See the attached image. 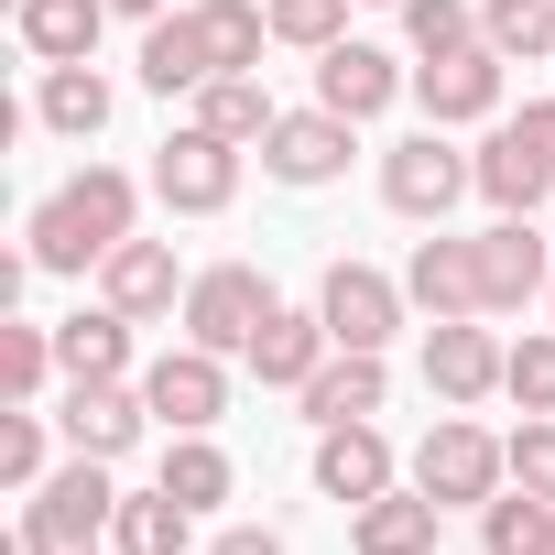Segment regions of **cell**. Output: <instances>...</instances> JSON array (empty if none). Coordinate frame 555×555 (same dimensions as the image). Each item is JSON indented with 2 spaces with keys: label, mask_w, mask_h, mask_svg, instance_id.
I'll return each instance as SVG.
<instances>
[{
  "label": "cell",
  "mask_w": 555,
  "mask_h": 555,
  "mask_svg": "<svg viewBox=\"0 0 555 555\" xmlns=\"http://www.w3.org/2000/svg\"><path fill=\"white\" fill-rule=\"evenodd\" d=\"M109 533H44V522H23V555H99Z\"/></svg>",
  "instance_id": "f35d334b"
},
{
  "label": "cell",
  "mask_w": 555,
  "mask_h": 555,
  "mask_svg": "<svg viewBox=\"0 0 555 555\" xmlns=\"http://www.w3.org/2000/svg\"><path fill=\"white\" fill-rule=\"evenodd\" d=\"M544 555H555V544H544Z\"/></svg>",
  "instance_id": "ee69618b"
},
{
  "label": "cell",
  "mask_w": 555,
  "mask_h": 555,
  "mask_svg": "<svg viewBox=\"0 0 555 555\" xmlns=\"http://www.w3.org/2000/svg\"><path fill=\"white\" fill-rule=\"evenodd\" d=\"M522 131H533V142L555 153V99H533V109H522Z\"/></svg>",
  "instance_id": "ab89813d"
},
{
  "label": "cell",
  "mask_w": 555,
  "mask_h": 555,
  "mask_svg": "<svg viewBox=\"0 0 555 555\" xmlns=\"http://www.w3.org/2000/svg\"><path fill=\"white\" fill-rule=\"evenodd\" d=\"M23 522H44V533H109V522H120L109 457H77V447H66V468H44V479L23 490Z\"/></svg>",
  "instance_id": "5bb4252c"
},
{
  "label": "cell",
  "mask_w": 555,
  "mask_h": 555,
  "mask_svg": "<svg viewBox=\"0 0 555 555\" xmlns=\"http://www.w3.org/2000/svg\"><path fill=\"white\" fill-rule=\"evenodd\" d=\"M99 23H109V0H12V34H23L34 66H88Z\"/></svg>",
  "instance_id": "44dd1931"
},
{
  "label": "cell",
  "mask_w": 555,
  "mask_h": 555,
  "mask_svg": "<svg viewBox=\"0 0 555 555\" xmlns=\"http://www.w3.org/2000/svg\"><path fill=\"white\" fill-rule=\"evenodd\" d=\"M501 392H512L522 414H555V338H544V327H522V338H512V371H501Z\"/></svg>",
  "instance_id": "e575fe53"
},
{
  "label": "cell",
  "mask_w": 555,
  "mask_h": 555,
  "mask_svg": "<svg viewBox=\"0 0 555 555\" xmlns=\"http://www.w3.org/2000/svg\"><path fill=\"white\" fill-rule=\"evenodd\" d=\"M164 490H175L185 512H218V501L240 490V468H229L207 436H175V447H164Z\"/></svg>",
  "instance_id": "f546056e"
},
{
  "label": "cell",
  "mask_w": 555,
  "mask_h": 555,
  "mask_svg": "<svg viewBox=\"0 0 555 555\" xmlns=\"http://www.w3.org/2000/svg\"><path fill=\"white\" fill-rule=\"evenodd\" d=\"M109 12H131V23H164V0H109Z\"/></svg>",
  "instance_id": "60d3db41"
},
{
  "label": "cell",
  "mask_w": 555,
  "mask_h": 555,
  "mask_svg": "<svg viewBox=\"0 0 555 555\" xmlns=\"http://www.w3.org/2000/svg\"><path fill=\"white\" fill-rule=\"evenodd\" d=\"M479 544H490V555H544V544H555V501H533V490L479 501Z\"/></svg>",
  "instance_id": "4dcf8cb0"
},
{
  "label": "cell",
  "mask_w": 555,
  "mask_h": 555,
  "mask_svg": "<svg viewBox=\"0 0 555 555\" xmlns=\"http://www.w3.org/2000/svg\"><path fill=\"white\" fill-rule=\"evenodd\" d=\"M142 425H153L142 382H66V403H55V436H66L77 457H109V468L142 447Z\"/></svg>",
  "instance_id": "30bf717a"
},
{
  "label": "cell",
  "mask_w": 555,
  "mask_h": 555,
  "mask_svg": "<svg viewBox=\"0 0 555 555\" xmlns=\"http://www.w3.org/2000/svg\"><path fill=\"white\" fill-rule=\"evenodd\" d=\"M196 34H207L218 77H261V44H272V12H261V0H196Z\"/></svg>",
  "instance_id": "f1b7e54d"
},
{
  "label": "cell",
  "mask_w": 555,
  "mask_h": 555,
  "mask_svg": "<svg viewBox=\"0 0 555 555\" xmlns=\"http://www.w3.org/2000/svg\"><path fill=\"white\" fill-rule=\"evenodd\" d=\"M501 447H512V490L555 501V414H522V436H501Z\"/></svg>",
  "instance_id": "8d00e7d4"
},
{
  "label": "cell",
  "mask_w": 555,
  "mask_h": 555,
  "mask_svg": "<svg viewBox=\"0 0 555 555\" xmlns=\"http://www.w3.org/2000/svg\"><path fill=\"white\" fill-rule=\"evenodd\" d=\"M403 88H414V77H403V66H392L382 44H349V34H338V44L317 55V99H327L338 120H382V109H392Z\"/></svg>",
  "instance_id": "2e32d148"
},
{
  "label": "cell",
  "mask_w": 555,
  "mask_h": 555,
  "mask_svg": "<svg viewBox=\"0 0 555 555\" xmlns=\"http://www.w3.org/2000/svg\"><path fill=\"white\" fill-rule=\"evenodd\" d=\"M153 196L175 207V218H218L229 196H240V142H218V131H175L164 153H153Z\"/></svg>",
  "instance_id": "5b68a950"
},
{
  "label": "cell",
  "mask_w": 555,
  "mask_h": 555,
  "mask_svg": "<svg viewBox=\"0 0 555 555\" xmlns=\"http://www.w3.org/2000/svg\"><path fill=\"white\" fill-rule=\"evenodd\" d=\"M207 77H218V55H207L196 12H164V23H142V88H153V99H196Z\"/></svg>",
  "instance_id": "7402d4cb"
},
{
  "label": "cell",
  "mask_w": 555,
  "mask_h": 555,
  "mask_svg": "<svg viewBox=\"0 0 555 555\" xmlns=\"http://www.w3.org/2000/svg\"><path fill=\"white\" fill-rule=\"evenodd\" d=\"M501 55L490 44H457V55H414V99H425V120L436 131H457V120H490L501 109Z\"/></svg>",
  "instance_id": "4fadbf2b"
},
{
  "label": "cell",
  "mask_w": 555,
  "mask_h": 555,
  "mask_svg": "<svg viewBox=\"0 0 555 555\" xmlns=\"http://www.w3.org/2000/svg\"><path fill=\"white\" fill-rule=\"evenodd\" d=\"M142 403H153V425H164V436H207V425L229 414V360L185 338V349H164V360L142 371Z\"/></svg>",
  "instance_id": "8992f818"
},
{
  "label": "cell",
  "mask_w": 555,
  "mask_h": 555,
  "mask_svg": "<svg viewBox=\"0 0 555 555\" xmlns=\"http://www.w3.org/2000/svg\"><path fill=\"white\" fill-rule=\"evenodd\" d=\"M349 153H360V120H338V109L317 99V109H284V120H272L261 175H272V185H338Z\"/></svg>",
  "instance_id": "52a82bcc"
},
{
  "label": "cell",
  "mask_w": 555,
  "mask_h": 555,
  "mask_svg": "<svg viewBox=\"0 0 555 555\" xmlns=\"http://www.w3.org/2000/svg\"><path fill=\"white\" fill-rule=\"evenodd\" d=\"M261 12H272V44H306V55L349 34V0H261Z\"/></svg>",
  "instance_id": "836d02e7"
},
{
  "label": "cell",
  "mask_w": 555,
  "mask_h": 555,
  "mask_svg": "<svg viewBox=\"0 0 555 555\" xmlns=\"http://www.w3.org/2000/svg\"><path fill=\"white\" fill-rule=\"evenodd\" d=\"M544 306H555V284H544Z\"/></svg>",
  "instance_id": "b9f144b4"
},
{
  "label": "cell",
  "mask_w": 555,
  "mask_h": 555,
  "mask_svg": "<svg viewBox=\"0 0 555 555\" xmlns=\"http://www.w3.org/2000/svg\"><path fill=\"white\" fill-rule=\"evenodd\" d=\"M55 360H66V382H131V317L120 306H77L55 327Z\"/></svg>",
  "instance_id": "d4e9b609"
},
{
  "label": "cell",
  "mask_w": 555,
  "mask_h": 555,
  "mask_svg": "<svg viewBox=\"0 0 555 555\" xmlns=\"http://www.w3.org/2000/svg\"><path fill=\"white\" fill-rule=\"evenodd\" d=\"M403 306H414V295L392 284V272H371V261H327V284H317V317H327L338 349H392Z\"/></svg>",
  "instance_id": "ba28073f"
},
{
  "label": "cell",
  "mask_w": 555,
  "mask_h": 555,
  "mask_svg": "<svg viewBox=\"0 0 555 555\" xmlns=\"http://www.w3.org/2000/svg\"><path fill=\"white\" fill-rule=\"evenodd\" d=\"M544 284H555V229H533V218H490V229H479V306L512 317V306H533Z\"/></svg>",
  "instance_id": "7c38bea8"
},
{
  "label": "cell",
  "mask_w": 555,
  "mask_h": 555,
  "mask_svg": "<svg viewBox=\"0 0 555 555\" xmlns=\"http://www.w3.org/2000/svg\"><path fill=\"white\" fill-rule=\"evenodd\" d=\"M185 284L196 272H175V240H120L109 261H99V306H120L131 327H153V317H185Z\"/></svg>",
  "instance_id": "8fae6325"
},
{
  "label": "cell",
  "mask_w": 555,
  "mask_h": 555,
  "mask_svg": "<svg viewBox=\"0 0 555 555\" xmlns=\"http://www.w3.org/2000/svg\"><path fill=\"white\" fill-rule=\"evenodd\" d=\"M120 555H196V512L153 479V490H120V522H109Z\"/></svg>",
  "instance_id": "484cf974"
},
{
  "label": "cell",
  "mask_w": 555,
  "mask_h": 555,
  "mask_svg": "<svg viewBox=\"0 0 555 555\" xmlns=\"http://www.w3.org/2000/svg\"><path fill=\"white\" fill-rule=\"evenodd\" d=\"M66 360H55V327H23V317H0V392L12 403H44V382H55Z\"/></svg>",
  "instance_id": "1f68e13d"
},
{
  "label": "cell",
  "mask_w": 555,
  "mask_h": 555,
  "mask_svg": "<svg viewBox=\"0 0 555 555\" xmlns=\"http://www.w3.org/2000/svg\"><path fill=\"white\" fill-rule=\"evenodd\" d=\"M403 44H414V55H457V44H479V0H403Z\"/></svg>",
  "instance_id": "d6a6232c"
},
{
  "label": "cell",
  "mask_w": 555,
  "mask_h": 555,
  "mask_svg": "<svg viewBox=\"0 0 555 555\" xmlns=\"http://www.w3.org/2000/svg\"><path fill=\"white\" fill-rule=\"evenodd\" d=\"M392 12H403V0H392Z\"/></svg>",
  "instance_id": "7bdbcfd3"
},
{
  "label": "cell",
  "mask_w": 555,
  "mask_h": 555,
  "mask_svg": "<svg viewBox=\"0 0 555 555\" xmlns=\"http://www.w3.org/2000/svg\"><path fill=\"white\" fill-rule=\"evenodd\" d=\"M272 306H284V295H272V272H250V261H207L196 284H185V338L218 349V360H250V338H261Z\"/></svg>",
  "instance_id": "3957f363"
},
{
  "label": "cell",
  "mask_w": 555,
  "mask_h": 555,
  "mask_svg": "<svg viewBox=\"0 0 555 555\" xmlns=\"http://www.w3.org/2000/svg\"><path fill=\"white\" fill-rule=\"evenodd\" d=\"M382 392H392V371H382V349H327V371L295 392L317 425H360V414H382Z\"/></svg>",
  "instance_id": "cb8c5ba5"
},
{
  "label": "cell",
  "mask_w": 555,
  "mask_h": 555,
  "mask_svg": "<svg viewBox=\"0 0 555 555\" xmlns=\"http://www.w3.org/2000/svg\"><path fill=\"white\" fill-rule=\"evenodd\" d=\"M317 490L349 501V512L382 501V490H403V479H392V436H382L371 414H360V425H317Z\"/></svg>",
  "instance_id": "9a60e30c"
},
{
  "label": "cell",
  "mask_w": 555,
  "mask_h": 555,
  "mask_svg": "<svg viewBox=\"0 0 555 555\" xmlns=\"http://www.w3.org/2000/svg\"><path fill=\"white\" fill-rule=\"evenodd\" d=\"M501 371H512V349H501L479 317H447V327H425V392H436L447 414L490 403V392H501Z\"/></svg>",
  "instance_id": "9c48e42d"
},
{
  "label": "cell",
  "mask_w": 555,
  "mask_h": 555,
  "mask_svg": "<svg viewBox=\"0 0 555 555\" xmlns=\"http://www.w3.org/2000/svg\"><path fill=\"white\" fill-rule=\"evenodd\" d=\"M207 555H284V533H272V522H229Z\"/></svg>",
  "instance_id": "74e56055"
},
{
  "label": "cell",
  "mask_w": 555,
  "mask_h": 555,
  "mask_svg": "<svg viewBox=\"0 0 555 555\" xmlns=\"http://www.w3.org/2000/svg\"><path fill=\"white\" fill-rule=\"evenodd\" d=\"M327 349H338V338H327L317 306H272L261 338H250V371H261V392H306V382L327 371Z\"/></svg>",
  "instance_id": "ac0fdd59"
},
{
  "label": "cell",
  "mask_w": 555,
  "mask_h": 555,
  "mask_svg": "<svg viewBox=\"0 0 555 555\" xmlns=\"http://www.w3.org/2000/svg\"><path fill=\"white\" fill-rule=\"evenodd\" d=\"M436 533H447V501L425 490H382L349 512V555H436Z\"/></svg>",
  "instance_id": "ffe728a7"
},
{
  "label": "cell",
  "mask_w": 555,
  "mask_h": 555,
  "mask_svg": "<svg viewBox=\"0 0 555 555\" xmlns=\"http://www.w3.org/2000/svg\"><path fill=\"white\" fill-rule=\"evenodd\" d=\"M0 479H12V490L44 479V403H12V414H0Z\"/></svg>",
  "instance_id": "d590c367"
},
{
  "label": "cell",
  "mask_w": 555,
  "mask_h": 555,
  "mask_svg": "<svg viewBox=\"0 0 555 555\" xmlns=\"http://www.w3.org/2000/svg\"><path fill=\"white\" fill-rule=\"evenodd\" d=\"M403 295H414L436 327H447V317H490V306H479V240H447V229H436V240H414Z\"/></svg>",
  "instance_id": "d6986e66"
},
{
  "label": "cell",
  "mask_w": 555,
  "mask_h": 555,
  "mask_svg": "<svg viewBox=\"0 0 555 555\" xmlns=\"http://www.w3.org/2000/svg\"><path fill=\"white\" fill-rule=\"evenodd\" d=\"M468 185H479V164H468L436 120H425V131H403V142L382 153V207H392V218H414V229H447V207H457Z\"/></svg>",
  "instance_id": "7a4b0ae2"
},
{
  "label": "cell",
  "mask_w": 555,
  "mask_h": 555,
  "mask_svg": "<svg viewBox=\"0 0 555 555\" xmlns=\"http://www.w3.org/2000/svg\"><path fill=\"white\" fill-rule=\"evenodd\" d=\"M468 164H479V196H490L501 218H533V207H544V185H555V153H544L522 120H501V131H490Z\"/></svg>",
  "instance_id": "e0dca14e"
},
{
  "label": "cell",
  "mask_w": 555,
  "mask_h": 555,
  "mask_svg": "<svg viewBox=\"0 0 555 555\" xmlns=\"http://www.w3.org/2000/svg\"><path fill=\"white\" fill-rule=\"evenodd\" d=\"M479 44L501 66H555V0H479Z\"/></svg>",
  "instance_id": "83f0119b"
},
{
  "label": "cell",
  "mask_w": 555,
  "mask_h": 555,
  "mask_svg": "<svg viewBox=\"0 0 555 555\" xmlns=\"http://www.w3.org/2000/svg\"><path fill=\"white\" fill-rule=\"evenodd\" d=\"M272 120H284V109L261 99V77H207V88H196V131H218V142H240V153H261Z\"/></svg>",
  "instance_id": "4316f807"
},
{
  "label": "cell",
  "mask_w": 555,
  "mask_h": 555,
  "mask_svg": "<svg viewBox=\"0 0 555 555\" xmlns=\"http://www.w3.org/2000/svg\"><path fill=\"white\" fill-rule=\"evenodd\" d=\"M142 229V185L120 175V164H88V175H66L44 207H34V272H99L120 240Z\"/></svg>",
  "instance_id": "6da1fadb"
},
{
  "label": "cell",
  "mask_w": 555,
  "mask_h": 555,
  "mask_svg": "<svg viewBox=\"0 0 555 555\" xmlns=\"http://www.w3.org/2000/svg\"><path fill=\"white\" fill-rule=\"evenodd\" d=\"M501 479H512V447L490 436V425H468V414H436V436L414 447V490L425 501H501Z\"/></svg>",
  "instance_id": "277c9868"
},
{
  "label": "cell",
  "mask_w": 555,
  "mask_h": 555,
  "mask_svg": "<svg viewBox=\"0 0 555 555\" xmlns=\"http://www.w3.org/2000/svg\"><path fill=\"white\" fill-rule=\"evenodd\" d=\"M109 109H120V88H109L99 66H44V88H34V120H44L55 142H99Z\"/></svg>",
  "instance_id": "603a6c76"
}]
</instances>
